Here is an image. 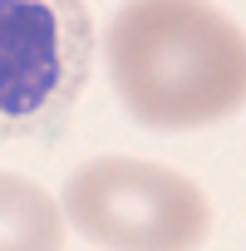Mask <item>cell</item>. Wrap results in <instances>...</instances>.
I'll list each match as a JSON object with an SVG mask.
<instances>
[{
    "instance_id": "obj_1",
    "label": "cell",
    "mask_w": 246,
    "mask_h": 251,
    "mask_svg": "<svg viewBox=\"0 0 246 251\" xmlns=\"http://www.w3.org/2000/svg\"><path fill=\"white\" fill-rule=\"evenodd\" d=\"M103 59L123 108L148 128H207L246 108V30L212 0H128Z\"/></svg>"
},
{
    "instance_id": "obj_2",
    "label": "cell",
    "mask_w": 246,
    "mask_h": 251,
    "mask_svg": "<svg viewBox=\"0 0 246 251\" xmlns=\"http://www.w3.org/2000/svg\"><path fill=\"white\" fill-rule=\"evenodd\" d=\"M84 0H0V143L59 138L94 74Z\"/></svg>"
},
{
    "instance_id": "obj_3",
    "label": "cell",
    "mask_w": 246,
    "mask_h": 251,
    "mask_svg": "<svg viewBox=\"0 0 246 251\" xmlns=\"http://www.w3.org/2000/svg\"><path fill=\"white\" fill-rule=\"evenodd\" d=\"M69 222L103 251H197L212 231L207 192L148 158H94L64 182Z\"/></svg>"
},
{
    "instance_id": "obj_4",
    "label": "cell",
    "mask_w": 246,
    "mask_h": 251,
    "mask_svg": "<svg viewBox=\"0 0 246 251\" xmlns=\"http://www.w3.org/2000/svg\"><path fill=\"white\" fill-rule=\"evenodd\" d=\"M0 251H64V207L20 173H0Z\"/></svg>"
}]
</instances>
